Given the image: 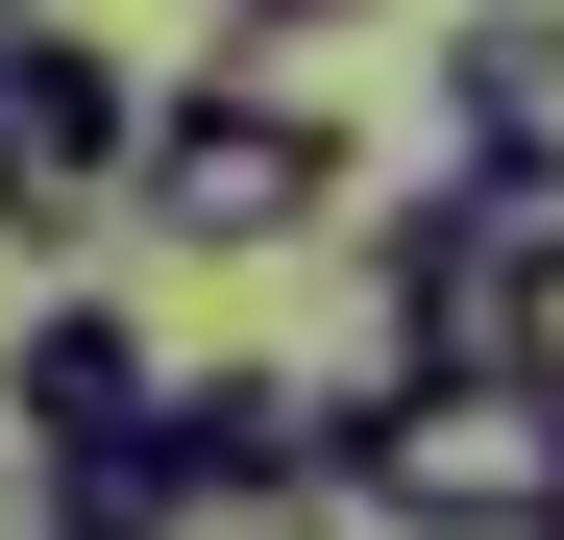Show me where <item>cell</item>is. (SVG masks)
Segmentation results:
<instances>
[{
    "label": "cell",
    "mask_w": 564,
    "mask_h": 540,
    "mask_svg": "<svg viewBox=\"0 0 564 540\" xmlns=\"http://www.w3.org/2000/svg\"><path fill=\"white\" fill-rule=\"evenodd\" d=\"M344 197H368V148L295 74H172L123 148V246H172V270H295V246H344Z\"/></svg>",
    "instance_id": "1"
},
{
    "label": "cell",
    "mask_w": 564,
    "mask_h": 540,
    "mask_svg": "<svg viewBox=\"0 0 564 540\" xmlns=\"http://www.w3.org/2000/svg\"><path fill=\"white\" fill-rule=\"evenodd\" d=\"M319 467L368 540H540L564 516V393L540 369H344Z\"/></svg>",
    "instance_id": "2"
},
{
    "label": "cell",
    "mask_w": 564,
    "mask_h": 540,
    "mask_svg": "<svg viewBox=\"0 0 564 540\" xmlns=\"http://www.w3.org/2000/svg\"><path fill=\"white\" fill-rule=\"evenodd\" d=\"M148 393H172V344H148L123 295H25V320H0V442H25V467L148 442Z\"/></svg>",
    "instance_id": "3"
},
{
    "label": "cell",
    "mask_w": 564,
    "mask_h": 540,
    "mask_svg": "<svg viewBox=\"0 0 564 540\" xmlns=\"http://www.w3.org/2000/svg\"><path fill=\"white\" fill-rule=\"evenodd\" d=\"M0 123H25V172H50V197H123V148H148V74H123L99 25H25Z\"/></svg>",
    "instance_id": "4"
},
{
    "label": "cell",
    "mask_w": 564,
    "mask_h": 540,
    "mask_svg": "<svg viewBox=\"0 0 564 540\" xmlns=\"http://www.w3.org/2000/svg\"><path fill=\"white\" fill-rule=\"evenodd\" d=\"M442 123L466 148H564V0H466L442 25Z\"/></svg>",
    "instance_id": "5"
},
{
    "label": "cell",
    "mask_w": 564,
    "mask_h": 540,
    "mask_svg": "<svg viewBox=\"0 0 564 540\" xmlns=\"http://www.w3.org/2000/svg\"><path fill=\"white\" fill-rule=\"evenodd\" d=\"M516 369H540V393H564V222H540V246H516Z\"/></svg>",
    "instance_id": "6"
},
{
    "label": "cell",
    "mask_w": 564,
    "mask_h": 540,
    "mask_svg": "<svg viewBox=\"0 0 564 540\" xmlns=\"http://www.w3.org/2000/svg\"><path fill=\"white\" fill-rule=\"evenodd\" d=\"M50 222H74V197H50V172H25V123H0V246H50Z\"/></svg>",
    "instance_id": "7"
},
{
    "label": "cell",
    "mask_w": 564,
    "mask_h": 540,
    "mask_svg": "<svg viewBox=\"0 0 564 540\" xmlns=\"http://www.w3.org/2000/svg\"><path fill=\"white\" fill-rule=\"evenodd\" d=\"M25 25H50V0H0V74H25Z\"/></svg>",
    "instance_id": "8"
},
{
    "label": "cell",
    "mask_w": 564,
    "mask_h": 540,
    "mask_svg": "<svg viewBox=\"0 0 564 540\" xmlns=\"http://www.w3.org/2000/svg\"><path fill=\"white\" fill-rule=\"evenodd\" d=\"M0 320H25V246H0Z\"/></svg>",
    "instance_id": "9"
},
{
    "label": "cell",
    "mask_w": 564,
    "mask_h": 540,
    "mask_svg": "<svg viewBox=\"0 0 564 540\" xmlns=\"http://www.w3.org/2000/svg\"><path fill=\"white\" fill-rule=\"evenodd\" d=\"M540 540H564V516H540Z\"/></svg>",
    "instance_id": "10"
}]
</instances>
